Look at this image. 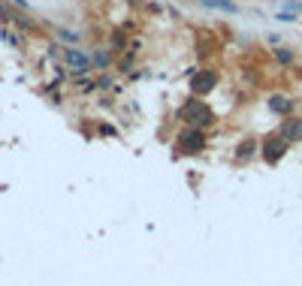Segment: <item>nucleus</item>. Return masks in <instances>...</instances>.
<instances>
[{
    "label": "nucleus",
    "mask_w": 302,
    "mask_h": 286,
    "mask_svg": "<svg viewBox=\"0 0 302 286\" xmlns=\"http://www.w3.org/2000/svg\"><path fill=\"white\" fill-rule=\"evenodd\" d=\"M175 118H178L181 127L212 129L218 124V115H215V109L205 102V96H188V99L175 109Z\"/></svg>",
    "instance_id": "1"
},
{
    "label": "nucleus",
    "mask_w": 302,
    "mask_h": 286,
    "mask_svg": "<svg viewBox=\"0 0 302 286\" xmlns=\"http://www.w3.org/2000/svg\"><path fill=\"white\" fill-rule=\"evenodd\" d=\"M175 157H200L205 154L208 148V129H200V127H181L175 133Z\"/></svg>",
    "instance_id": "2"
},
{
    "label": "nucleus",
    "mask_w": 302,
    "mask_h": 286,
    "mask_svg": "<svg viewBox=\"0 0 302 286\" xmlns=\"http://www.w3.org/2000/svg\"><path fill=\"white\" fill-rule=\"evenodd\" d=\"M218 85H221V69H215V66H197L188 75V91H191V96L215 94Z\"/></svg>",
    "instance_id": "3"
},
{
    "label": "nucleus",
    "mask_w": 302,
    "mask_h": 286,
    "mask_svg": "<svg viewBox=\"0 0 302 286\" xmlns=\"http://www.w3.org/2000/svg\"><path fill=\"white\" fill-rule=\"evenodd\" d=\"M287 151H290V142L275 129V133H266L263 139H260V160L266 163V166H278L281 160L287 157Z\"/></svg>",
    "instance_id": "4"
},
{
    "label": "nucleus",
    "mask_w": 302,
    "mask_h": 286,
    "mask_svg": "<svg viewBox=\"0 0 302 286\" xmlns=\"http://www.w3.org/2000/svg\"><path fill=\"white\" fill-rule=\"evenodd\" d=\"M61 64L67 66L69 72H76V69H94L91 51H85V48H79V45H64V48H61Z\"/></svg>",
    "instance_id": "5"
},
{
    "label": "nucleus",
    "mask_w": 302,
    "mask_h": 286,
    "mask_svg": "<svg viewBox=\"0 0 302 286\" xmlns=\"http://www.w3.org/2000/svg\"><path fill=\"white\" fill-rule=\"evenodd\" d=\"M266 109L275 118H290V115H296V99L284 91H272L266 99Z\"/></svg>",
    "instance_id": "6"
},
{
    "label": "nucleus",
    "mask_w": 302,
    "mask_h": 286,
    "mask_svg": "<svg viewBox=\"0 0 302 286\" xmlns=\"http://www.w3.org/2000/svg\"><path fill=\"white\" fill-rule=\"evenodd\" d=\"M260 154V139L257 136H242L239 142H236V151H233V160L236 163H251V160Z\"/></svg>",
    "instance_id": "7"
},
{
    "label": "nucleus",
    "mask_w": 302,
    "mask_h": 286,
    "mask_svg": "<svg viewBox=\"0 0 302 286\" xmlns=\"http://www.w3.org/2000/svg\"><path fill=\"white\" fill-rule=\"evenodd\" d=\"M278 133L290 142V145H299L302 142V115H290V118H281Z\"/></svg>",
    "instance_id": "8"
},
{
    "label": "nucleus",
    "mask_w": 302,
    "mask_h": 286,
    "mask_svg": "<svg viewBox=\"0 0 302 286\" xmlns=\"http://www.w3.org/2000/svg\"><path fill=\"white\" fill-rule=\"evenodd\" d=\"M115 61H118V55H115L109 45H97V48L91 51V64H94L97 72H106L109 66H115Z\"/></svg>",
    "instance_id": "9"
},
{
    "label": "nucleus",
    "mask_w": 302,
    "mask_h": 286,
    "mask_svg": "<svg viewBox=\"0 0 302 286\" xmlns=\"http://www.w3.org/2000/svg\"><path fill=\"white\" fill-rule=\"evenodd\" d=\"M106 45H109L115 55H124V51L130 48V33L118 24V28H112V31H109V36H106Z\"/></svg>",
    "instance_id": "10"
},
{
    "label": "nucleus",
    "mask_w": 302,
    "mask_h": 286,
    "mask_svg": "<svg viewBox=\"0 0 302 286\" xmlns=\"http://www.w3.org/2000/svg\"><path fill=\"white\" fill-rule=\"evenodd\" d=\"M269 55H272V61L281 66V69L296 66V48H290V45H272V48H269Z\"/></svg>",
    "instance_id": "11"
},
{
    "label": "nucleus",
    "mask_w": 302,
    "mask_h": 286,
    "mask_svg": "<svg viewBox=\"0 0 302 286\" xmlns=\"http://www.w3.org/2000/svg\"><path fill=\"white\" fill-rule=\"evenodd\" d=\"M9 24H12L15 31H21V33H34V31H36V21L31 18V15H25V9H15Z\"/></svg>",
    "instance_id": "12"
},
{
    "label": "nucleus",
    "mask_w": 302,
    "mask_h": 286,
    "mask_svg": "<svg viewBox=\"0 0 302 286\" xmlns=\"http://www.w3.org/2000/svg\"><path fill=\"white\" fill-rule=\"evenodd\" d=\"M136 61H139V51H130V48H127L124 55H118V61H115V69L127 75V72H133V69H136Z\"/></svg>",
    "instance_id": "13"
},
{
    "label": "nucleus",
    "mask_w": 302,
    "mask_h": 286,
    "mask_svg": "<svg viewBox=\"0 0 302 286\" xmlns=\"http://www.w3.org/2000/svg\"><path fill=\"white\" fill-rule=\"evenodd\" d=\"M202 6H212V9H221V12H230V15H236L239 12V3L236 0H200Z\"/></svg>",
    "instance_id": "14"
},
{
    "label": "nucleus",
    "mask_w": 302,
    "mask_h": 286,
    "mask_svg": "<svg viewBox=\"0 0 302 286\" xmlns=\"http://www.w3.org/2000/svg\"><path fill=\"white\" fill-rule=\"evenodd\" d=\"M97 136H100V139H118V127L109 124V121H100V124H97Z\"/></svg>",
    "instance_id": "15"
},
{
    "label": "nucleus",
    "mask_w": 302,
    "mask_h": 286,
    "mask_svg": "<svg viewBox=\"0 0 302 286\" xmlns=\"http://www.w3.org/2000/svg\"><path fill=\"white\" fill-rule=\"evenodd\" d=\"M94 85H97V91H112L115 88V79H112V72H100L94 79Z\"/></svg>",
    "instance_id": "16"
},
{
    "label": "nucleus",
    "mask_w": 302,
    "mask_h": 286,
    "mask_svg": "<svg viewBox=\"0 0 302 286\" xmlns=\"http://www.w3.org/2000/svg\"><path fill=\"white\" fill-rule=\"evenodd\" d=\"M58 36L64 39V45H76L79 42V31H69V28H58Z\"/></svg>",
    "instance_id": "17"
},
{
    "label": "nucleus",
    "mask_w": 302,
    "mask_h": 286,
    "mask_svg": "<svg viewBox=\"0 0 302 286\" xmlns=\"http://www.w3.org/2000/svg\"><path fill=\"white\" fill-rule=\"evenodd\" d=\"M0 39H6V42H9L12 48H21V39H18V36H15V33H12V31H6V28L0 31Z\"/></svg>",
    "instance_id": "18"
},
{
    "label": "nucleus",
    "mask_w": 302,
    "mask_h": 286,
    "mask_svg": "<svg viewBox=\"0 0 302 286\" xmlns=\"http://www.w3.org/2000/svg\"><path fill=\"white\" fill-rule=\"evenodd\" d=\"M12 6H15V9H25V12L31 9V3H28V0H12Z\"/></svg>",
    "instance_id": "19"
},
{
    "label": "nucleus",
    "mask_w": 302,
    "mask_h": 286,
    "mask_svg": "<svg viewBox=\"0 0 302 286\" xmlns=\"http://www.w3.org/2000/svg\"><path fill=\"white\" fill-rule=\"evenodd\" d=\"M269 45H281V36H275V33H269V39H266Z\"/></svg>",
    "instance_id": "20"
}]
</instances>
